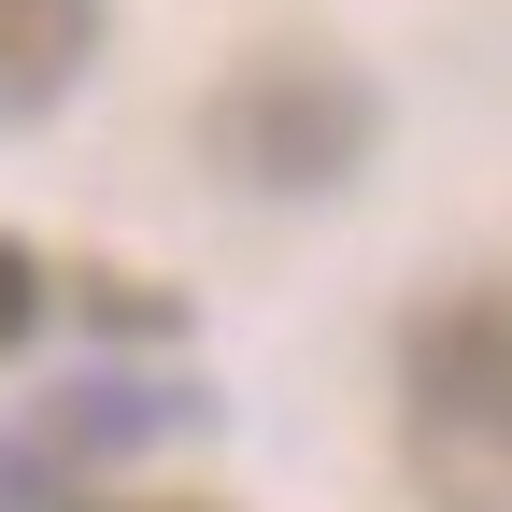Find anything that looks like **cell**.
<instances>
[{
    "label": "cell",
    "mask_w": 512,
    "mask_h": 512,
    "mask_svg": "<svg viewBox=\"0 0 512 512\" xmlns=\"http://www.w3.org/2000/svg\"><path fill=\"white\" fill-rule=\"evenodd\" d=\"M86 57H100V0H0V128L57 114Z\"/></svg>",
    "instance_id": "cell-3"
},
{
    "label": "cell",
    "mask_w": 512,
    "mask_h": 512,
    "mask_svg": "<svg viewBox=\"0 0 512 512\" xmlns=\"http://www.w3.org/2000/svg\"><path fill=\"white\" fill-rule=\"evenodd\" d=\"M370 143H384V100H370V72H342V57H256V72L214 100V157H228V185H256V200L356 185Z\"/></svg>",
    "instance_id": "cell-2"
},
{
    "label": "cell",
    "mask_w": 512,
    "mask_h": 512,
    "mask_svg": "<svg viewBox=\"0 0 512 512\" xmlns=\"http://www.w3.org/2000/svg\"><path fill=\"white\" fill-rule=\"evenodd\" d=\"M413 470L441 512L512 498V313H498V285H456L441 313H413Z\"/></svg>",
    "instance_id": "cell-1"
},
{
    "label": "cell",
    "mask_w": 512,
    "mask_h": 512,
    "mask_svg": "<svg viewBox=\"0 0 512 512\" xmlns=\"http://www.w3.org/2000/svg\"><path fill=\"white\" fill-rule=\"evenodd\" d=\"M29 328H43V256H29V242H0V356H15Z\"/></svg>",
    "instance_id": "cell-4"
}]
</instances>
